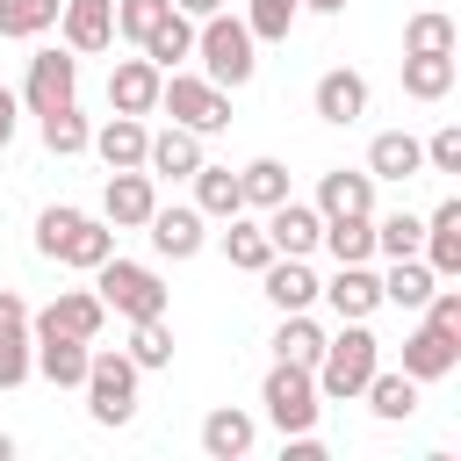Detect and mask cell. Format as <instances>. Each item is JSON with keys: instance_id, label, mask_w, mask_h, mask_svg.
<instances>
[{"instance_id": "1", "label": "cell", "mask_w": 461, "mask_h": 461, "mask_svg": "<svg viewBox=\"0 0 461 461\" xmlns=\"http://www.w3.org/2000/svg\"><path fill=\"white\" fill-rule=\"evenodd\" d=\"M382 367V339L367 331V317H339V331L324 339V353H317V396H331V403H353L360 389H367V375Z\"/></svg>"}, {"instance_id": "2", "label": "cell", "mask_w": 461, "mask_h": 461, "mask_svg": "<svg viewBox=\"0 0 461 461\" xmlns=\"http://www.w3.org/2000/svg\"><path fill=\"white\" fill-rule=\"evenodd\" d=\"M194 58H202V79H216L223 94L252 86V72H259V43H252V29H245L238 14H223V7L194 22Z\"/></svg>"}, {"instance_id": "3", "label": "cell", "mask_w": 461, "mask_h": 461, "mask_svg": "<svg viewBox=\"0 0 461 461\" xmlns=\"http://www.w3.org/2000/svg\"><path fill=\"white\" fill-rule=\"evenodd\" d=\"M94 295L115 310V317H166V303H173V288L158 281V267H144V259H122V252H108L101 267H94Z\"/></svg>"}, {"instance_id": "4", "label": "cell", "mask_w": 461, "mask_h": 461, "mask_svg": "<svg viewBox=\"0 0 461 461\" xmlns=\"http://www.w3.org/2000/svg\"><path fill=\"white\" fill-rule=\"evenodd\" d=\"M79 396H86V418H94V425H130V418H137V360H130L122 346H94Z\"/></svg>"}, {"instance_id": "5", "label": "cell", "mask_w": 461, "mask_h": 461, "mask_svg": "<svg viewBox=\"0 0 461 461\" xmlns=\"http://www.w3.org/2000/svg\"><path fill=\"white\" fill-rule=\"evenodd\" d=\"M158 108H166L180 130H194V137H216V130H230V94H223L216 79L187 72V65H173V72H166V86H158Z\"/></svg>"}, {"instance_id": "6", "label": "cell", "mask_w": 461, "mask_h": 461, "mask_svg": "<svg viewBox=\"0 0 461 461\" xmlns=\"http://www.w3.org/2000/svg\"><path fill=\"white\" fill-rule=\"evenodd\" d=\"M259 403H267V425H274V432H310V425L324 418L317 375H310V367H295V360H274V367H267Z\"/></svg>"}, {"instance_id": "7", "label": "cell", "mask_w": 461, "mask_h": 461, "mask_svg": "<svg viewBox=\"0 0 461 461\" xmlns=\"http://www.w3.org/2000/svg\"><path fill=\"white\" fill-rule=\"evenodd\" d=\"M14 101H22L29 115H50V108L79 101V50H36V58H29V79H22Z\"/></svg>"}, {"instance_id": "8", "label": "cell", "mask_w": 461, "mask_h": 461, "mask_svg": "<svg viewBox=\"0 0 461 461\" xmlns=\"http://www.w3.org/2000/svg\"><path fill=\"white\" fill-rule=\"evenodd\" d=\"M144 238H151L158 259H194V252L209 245V216H202L194 202H173V209L158 202V209L144 216Z\"/></svg>"}, {"instance_id": "9", "label": "cell", "mask_w": 461, "mask_h": 461, "mask_svg": "<svg viewBox=\"0 0 461 461\" xmlns=\"http://www.w3.org/2000/svg\"><path fill=\"white\" fill-rule=\"evenodd\" d=\"M108 324V303L94 288H58L43 310H29V331H72V339H101Z\"/></svg>"}, {"instance_id": "10", "label": "cell", "mask_w": 461, "mask_h": 461, "mask_svg": "<svg viewBox=\"0 0 461 461\" xmlns=\"http://www.w3.org/2000/svg\"><path fill=\"white\" fill-rule=\"evenodd\" d=\"M158 209V180L144 173V166H122V173H108V187H101V216L115 223V230H144V216Z\"/></svg>"}, {"instance_id": "11", "label": "cell", "mask_w": 461, "mask_h": 461, "mask_svg": "<svg viewBox=\"0 0 461 461\" xmlns=\"http://www.w3.org/2000/svg\"><path fill=\"white\" fill-rule=\"evenodd\" d=\"M310 108H317V122L346 130V122H360V115H367V79H360L353 65H331V72H317Z\"/></svg>"}, {"instance_id": "12", "label": "cell", "mask_w": 461, "mask_h": 461, "mask_svg": "<svg viewBox=\"0 0 461 461\" xmlns=\"http://www.w3.org/2000/svg\"><path fill=\"white\" fill-rule=\"evenodd\" d=\"M259 223H267V245L274 252H288V259H310L317 252V230H324V216H317V202H274V209H259Z\"/></svg>"}, {"instance_id": "13", "label": "cell", "mask_w": 461, "mask_h": 461, "mask_svg": "<svg viewBox=\"0 0 461 461\" xmlns=\"http://www.w3.org/2000/svg\"><path fill=\"white\" fill-rule=\"evenodd\" d=\"M317 295L331 303V317H375L382 310V274H375V259H346L331 281H317Z\"/></svg>"}, {"instance_id": "14", "label": "cell", "mask_w": 461, "mask_h": 461, "mask_svg": "<svg viewBox=\"0 0 461 461\" xmlns=\"http://www.w3.org/2000/svg\"><path fill=\"white\" fill-rule=\"evenodd\" d=\"M454 367H461V339H447L439 324L418 317V324L403 331V375H411V382H447Z\"/></svg>"}, {"instance_id": "15", "label": "cell", "mask_w": 461, "mask_h": 461, "mask_svg": "<svg viewBox=\"0 0 461 461\" xmlns=\"http://www.w3.org/2000/svg\"><path fill=\"white\" fill-rule=\"evenodd\" d=\"M158 86H166V72H158L151 58H115V72H108V108H115V115H158Z\"/></svg>"}, {"instance_id": "16", "label": "cell", "mask_w": 461, "mask_h": 461, "mask_svg": "<svg viewBox=\"0 0 461 461\" xmlns=\"http://www.w3.org/2000/svg\"><path fill=\"white\" fill-rule=\"evenodd\" d=\"M317 216H375V173L367 166L317 173Z\"/></svg>"}, {"instance_id": "17", "label": "cell", "mask_w": 461, "mask_h": 461, "mask_svg": "<svg viewBox=\"0 0 461 461\" xmlns=\"http://www.w3.org/2000/svg\"><path fill=\"white\" fill-rule=\"evenodd\" d=\"M29 339H36V375H43L50 389H79V382H86L94 339H72V331H29Z\"/></svg>"}, {"instance_id": "18", "label": "cell", "mask_w": 461, "mask_h": 461, "mask_svg": "<svg viewBox=\"0 0 461 461\" xmlns=\"http://www.w3.org/2000/svg\"><path fill=\"white\" fill-rule=\"evenodd\" d=\"M418 259H425L439 281H461V202H454V194L425 216V245H418Z\"/></svg>"}, {"instance_id": "19", "label": "cell", "mask_w": 461, "mask_h": 461, "mask_svg": "<svg viewBox=\"0 0 461 461\" xmlns=\"http://www.w3.org/2000/svg\"><path fill=\"white\" fill-rule=\"evenodd\" d=\"M58 29H65V50H108L115 43V0H65L58 7Z\"/></svg>"}, {"instance_id": "20", "label": "cell", "mask_w": 461, "mask_h": 461, "mask_svg": "<svg viewBox=\"0 0 461 461\" xmlns=\"http://www.w3.org/2000/svg\"><path fill=\"white\" fill-rule=\"evenodd\" d=\"M194 166H202V137L194 130H180V122L151 130V144H144V173L151 180H187Z\"/></svg>"}, {"instance_id": "21", "label": "cell", "mask_w": 461, "mask_h": 461, "mask_svg": "<svg viewBox=\"0 0 461 461\" xmlns=\"http://www.w3.org/2000/svg\"><path fill=\"white\" fill-rule=\"evenodd\" d=\"M259 295H267L274 310H310V303H317V274H310V259L274 252V259L259 267Z\"/></svg>"}, {"instance_id": "22", "label": "cell", "mask_w": 461, "mask_h": 461, "mask_svg": "<svg viewBox=\"0 0 461 461\" xmlns=\"http://www.w3.org/2000/svg\"><path fill=\"white\" fill-rule=\"evenodd\" d=\"M252 439H259V418L238 411V403H216L202 418V454L209 461H238V454H252Z\"/></svg>"}, {"instance_id": "23", "label": "cell", "mask_w": 461, "mask_h": 461, "mask_svg": "<svg viewBox=\"0 0 461 461\" xmlns=\"http://www.w3.org/2000/svg\"><path fill=\"white\" fill-rule=\"evenodd\" d=\"M454 72H461V65H454V50H403V94H411V101H425V108L454 94Z\"/></svg>"}, {"instance_id": "24", "label": "cell", "mask_w": 461, "mask_h": 461, "mask_svg": "<svg viewBox=\"0 0 461 461\" xmlns=\"http://www.w3.org/2000/svg\"><path fill=\"white\" fill-rule=\"evenodd\" d=\"M144 144H151L144 115H108V122L94 130V144H86V151H101V166H108V173H122V166H144Z\"/></svg>"}, {"instance_id": "25", "label": "cell", "mask_w": 461, "mask_h": 461, "mask_svg": "<svg viewBox=\"0 0 461 461\" xmlns=\"http://www.w3.org/2000/svg\"><path fill=\"white\" fill-rule=\"evenodd\" d=\"M367 173H375V180H418V173H425V144H418L411 130H382V137L367 144Z\"/></svg>"}, {"instance_id": "26", "label": "cell", "mask_w": 461, "mask_h": 461, "mask_svg": "<svg viewBox=\"0 0 461 461\" xmlns=\"http://www.w3.org/2000/svg\"><path fill=\"white\" fill-rule=\"evenodd\" d=\"M108 252H115V223H108V216H79V223H72V238L58 245V267H72V274H94Z\"/></svg>"}, {"instance_id": "27", "label": "cell", "mask_w": 461, "mask_h": 461, "mask_svg": "<svg viewBox=\"0 0 461 461\" xmlns=\"http://www.w3.org/2000/svg\"><path fill=\"white\" fill-rule=\"evenodd\" d=\"M418 389H425V382H411L403 367H375L360 396H367V411H375L382 425H396V418H411V411H418Z\"/></svg>"}, {"instance_id": "28", "label": "cell", "mask_w": 461, "mask_h": 461, "mask_svg": "<svg viewBox=\"0 0 461 461\" xmlns=\"http://www.w3.org/2000/svg\"><path fill=\"white\" fill-rule=\"evenodd\" d=\"M187 180H194V209H202L209 223H223V216H238V209H245V194H238V173H230V166H209V158H202Z\"/></svg>"}, {"instance_id": "29", "label": "cell", "mask_w": 461, "mask_h": 461, "mask_svg": "<svg viewBox=\"0 0 461 461\" xmlns=\"http://www.w3.org/2000/svg\"><path fill=\"white\" fill-rule=\"evenodd\" d=\"M439 288V274L418 259V252H403V259H389V274H382V303H396V310H425V295Z\"/></svg>"}, {"instance_id": "30", "label": "cell", "mask_w": 461, "mask_h": 461, "mask_svg": "<svg viewBox=\"0 0 461 461\" xmlns=\"http://www.w3.org/2000/svg\"><path fill=\"white\" fill-rule=\"evenodd\" d=\"M36 130H43V151H50V158H79V151L94 144V122L79 115V101H65V108L36 115Z\"/></svg>"}, {"instance_id": "31", "label": "cell", "mask_w": 461, "mask_h": 461, "mask_svg": "<svg viewBox=\"0 0 461 461\" xmlns=\"http://www.w3.org/2000/svg\"><path fill=\"white\" fill-rule=\"evenodd\" d=\"M223 259H230L238 274H259V267L274 259V245H267V223H252L245 209H238V216H223Z\"/></svg>"}, {"instance_id": "32", "label": "cell", "mask_w": 461, "mask_h": 461, "mask_svg": "<svg viewBox=\"0 0 461 461\" xmlns=\"http://www.w3.org/2000/svg\"><path fill=\"white\" fill-rule=\"evenodd\" d=\"M317 353H324V331H317V317H310V310H281V324H274V360L317 367Z\"/></svg>"}, {"instance_id": "33", "label": "cell", "mask_w": 461, "mask_h": 461, "mask_svg": "<svg viewBox=\"0 0 461 461\" xmlns=\"http://www.w3.org/2000/svg\"><path fill=\"white\" fill-rule=\"evenodd\" d=\"M137 50H144V58L158 65V72H173V65H187V58H194V22H187V14L173 7V14H166V22H158V29L144 36V43H137Z\"/></svg>"}, {"instance_id": "34", "label": "cell", "mask_w": 461, "mask_h": 461, "mask_svg": "<svg viewBox=\"0 0 461 461\" xmlns=\"http://www.w3.org/2000/svg\"><path fill=\"white\" fill-rule=\"evenodd\" d=\"M317 245L346 267V259H375V216H324Z\"/></svg>"}, {"instance_id": "35", "label": "cell", "mask_w": 461, "mask_h": 461, "mask_svg": "<svg viewBox=\"0 0 461 461\" xmlns=\"http://www.w3.org/2000/svg\"><path fill=\"white\" fill-rule=\"evenodd\" d=\"M238 194H245V209H274V202H288V166H281V158H252V166H238Z\"/></svg>"}, {"instance_id": "36", "label": "cell", "mask_w": 461, "mask_h": 461, "mask_svg": "<svg viewBox=\"0 0 461 461\" xmlns=\"http://www.w3.org/2000/svg\"><path fill=\"white\" fill-rule=\"evenodd\" d=\"M122 353L137 360V375H151V367H173V324H166V317H137Z\"/></svg>"}, {"instance_id": "37", "label": "cell", "mask_w": 461, "mask_h": 461, "mask_svg": "<svg viewBox=\"0 0 461 461\" xmlns=\"http://www.w3.org/2000/svg\"><path fill=\"white\" fill-rule=\"evenodd\" d=\"M295 14H303V0H245V29H252V43H288V29H295Z\"/></svg>"}, {"instance_id": "38", "label": "cell", "mask_w": 461, "mask_h": 461, "mask_svg": "<svg viewBox=\"0 0 461 461\" xmlns=\"http://www.w3.org/2000/svg\"><path fill=\"white\" fill-rule=\"evenodd\" d=\"M58 7H65V0H0V36L29 43V36L58 29Z\"/></svg>"}, {"instance_id": "39", "label": "cell", "mask_w": 461, "mask_h": 461, "mask_svg": "<svg viewBox=\"0 0 461 461\" xmlns=\"http://www.w3.org/2000/svg\"><path fill=\"white\" fill-rule=\"evenodd\" d=\"M403 50H461V29H454V14H439V7H418V14L403 22Z\"/></svg>"}, {"instance_id": "40", "label": "cell", "mask_w": 461, "mask_h": 461, "mask_svg": "<svg viewBox=\"0 0 461 461\" xmlns=\"http://www.w3.org/2000/svg\"><path fill=\"white\" fill-rule=\"evenodd\" d=\"M418 245H425V216H411V209L375 216V252H382V259H403V252H418Z\"/></svg>"}, {"instance_id": "41", "label": "cell", "mask_w": 461, "mask_h": 461, "mask_svg": "<svg viewBox=\"0 0 461 461\" xmlns=\"http://www.w3.org/2000/svg\"><path fill=\"white\" fill-rule=\"evenodd\" d=\"M166 14H173V0H115V36L122 43H144Z\"/></svg>"}, {"instance_id": "42", "label": "cell", "mask_w": 461, "mask_h": 461, "mask_svg": "<svg viewBox=\"0 0 461 461\" xmlns=\"http://www.w3.org/2000/svg\"><path fill=\"white\" fill-rule=\"evenodd\" d=\"M36 375V339L29 331H0V389H22Z\"/></svg>"}, {"instance_id": "43", "label": "cell", "mask_w": 461, "mask_h": 461, "mask_svg": "<svg viewBox=\"0 0 461 461\" xmlns=\"http://www.w3.org/2000/svg\"><path fill=\"white\" fill-rule=\"evenodd\" d=\"M79 216H86V209H72V202H50V209L36 216V252H43V259H58V245L72 238V223H79Z\"/></svg>"}, {"instance_id": "44", "label": "cell", "mask_w": 461, "mask_h": 461, "mask_svg": "<svg viewBox=\"0 0 461 461\" xmlns=\"http://www.w3.org/2000/svg\"><path fill=\"white\" fill-rule=\"evenodd\" d=\"M425 144V166L432 173H461V122H439L432 137H418Z\"/></svg>"}, {"instance_id": "45", "label": "cell", "mask_w": 461, "mask_h": 461, "mask_svg": "<svg viewBox=\"0 0 461 461\" xmlns=\"http://www.w3.org/2000/svg\"><path fill=\"white\" fill-rule=\"evenodd\" d=\"M0 331H29V303L14 288H0Z\"/></svg>"}, {"instance_id": "46", "label": "cell", "mask_w": 461, "mask_h": 461, "mask_svg": "<svg viewBox=\"0 0 461 461\" xmlns=\"http://www.w3.org/2000/svg\"><path fill=\"white\" fill-rule=\"evenodd\" d=\"M14 130H22V101H14V86H0V151L14 144Z\"/></svg>"}, {"instance_id": "47", "label": "cell", "mask_w": 461, "mask_h": 461, "mask_svg": "<svg viewBox=\"0 0 461 461\" xmlns=\"http://www.w3.org/2000/svg\"><path fill=\"white\" fill-rule=\"evenodd\" d=\"M173 7H180V14H187V22H202V14H216V7H223V0H173Z\"/></svg>"}, {"instance_id": "48", "label": "cell", "mask_w": 461, "mask_h": 461, "mask_svg": "<svg viewBox=\"0 0 461 461\" xmlns=\"http://www.w3.org/2000/svg\"><path fill=\"white\" fill-rule=\"evenodd\" d=\"M310 14H346V0H303Z\"/></svg>"}, {"instance_id": "49", "label": "cell", "mask_w": 461, "mask_h": 461, "mask_svg": "<svg viewBox=\"0 0 461 461\" xmlns=\"http://www.w3.org/2000/svg\"><path fill=\"white\" fill-rule=\"evenodd\" d=\"M7 454H14V439H7V432H0V461H7Z\"/></svg>"}]
</instances>
